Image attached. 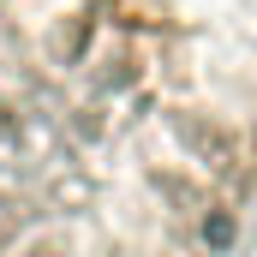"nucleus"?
Returning <instances> with one entry per match:
<instances>
[{
	"label": "nucleus",
	"instance_id": "1",
	"mask_svg": "<svg viewBox=\"0 0 257 257\" xmlns=\"http://www.w3.org/2000/svg\"><path fill=\"white\" fill-rule=\"evenodd\" d=\"M203 239H209L215 251H227V245H233V215H221V209H215V215L203 221Z\"/></svg>",
	"mask_w": 257,
	"mask_h": 257
}]
</instances>
